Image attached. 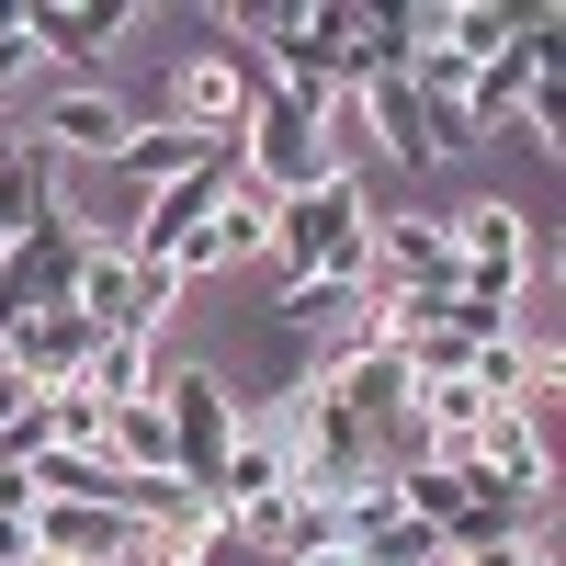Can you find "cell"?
<instances>
[{"mask_svg": "<svg viewBox=\"0 0 566 566\" xmlns=\"http://www.w3.org/2000/svg\"><path fill=\"white\" fill-rule=\"evenodd\" d=\"M91 352H103V328L80 317V295H69V306H34L12 340H0V363H12L34 397H45V386H80V374H91Z\"/></svg>", "mask_w": 566, "mask_h": 566, "instance_id": "ba28073f", "label": "cell"}, {"mask_svg": "<svg viewBox=\"0 0 566 566\" xmlns=\"http://www.w3.org/2000/svg\"><path fill=\"white\" fill-rule=\"evenodd\" d=\"M250 103H261V69H239V57H181V69H170V125H181V136L239 148Z\"/></svg>", "mask_w": 566, "mask_h": 566, "instance_id": "8992f818", "label": "cell"}, {"mask_svg": "<svg viewBox=\"0 0 566 566\" xmlns=\"http://www.w3.org/2000/svg\"><path fill=\"white\" fill-rule=\"evenodd\" d=\"M295 566H352V555H295Z\"/></svg>", "mask_w": 566, "mask_h": 566, "instance_id": "9a60e30c", "label": "cell"}, {"mask_svg": "<svg viewBox=\"0 0 566 566\" xmlns=\"http://www.w3.org/2000/svg\"><path fill=\"white\" fill-rule=\"evenodd\" d=\"M283 340L306 352V386H328V374H352L363 352H386V328H374V295L363 283H328V272H306V283H283Z\"/></svg>", "mask_w": 566, "mask_h": 566, "instance_id": "7a4b0ae2", "label": "cell"}, {"mask_svg": "<svg viewBox=\"0 0 566 566\" xmlns=\"http://www.w3.org/2000/svg\"><path fill=\"white\" fill-rule=\"evenodd\" d=\"M80 386L103 397V408H136V397H159V340H103Z\"/></svg>", "mask_w": 566, "mask_h": 566, "instance_id": "4fadbf2b", "label": "cell"}, {"mask_svg": "<svg viewBox=\"0 0 566 566\" xmlns=\"http://www.w3.org/2000/svg\"><path fill=\"white\" fill-rule=\"evenodd\" d=\"M374 283H408V295H431V306H453V239H442V216H374Z\"/></svg>", "mask_w": 566, "mask_h": 566, "instance_id": "9c48e42d", "label": "cell"}, {"mask_svg": "<svg viewBox=\"0 0 566 566\" xmlns=\"http://www.w3.org/2000/svg\"><path fill=\"white\" fill-rule=\"evenodd\" d=\"M69 205V170L34 148V125L23 136H0V239H23V227H45Z\"/></svg>", "mask_w": 566, "mask_h": 566, "instance_id": "8fae6325", "label": "cell"}, {"mask_svg": "<svg viewBox=\"0 0 566 566\" xmlns=\"http://www.w3.org/2000/svg\"><path fill=\"white\" fill-rule=\"evenodd\" d=\"M181 295H193V283H181L170 261H136V250H103V239H91V261H80V317L103 328V340H159V328L181 317Z\"/></svg>", "mask_w": 566, "mask_h": 566, "instance_id": "3957f363", "label": "cell"}, {"mask_svg": "<svg viewBox=\"0 0 566 566\" xmlns=\"http://www.w3.org/2000/svg\"><path fill=\"white\" fill-rule=\"evenodd\" d=\"M23 69H34V45H23V12H12V23H0V91H12Z\"/></svg>", "mask_w": 566, "mask_h": 566, "instance_id": "5bb4252c", "label": "cell"}, {"mask_svg": "<svg viewBox=\"0 0 566 566\" xmlns=\"http://www.w3.org/2000/svg\"><path fill=\"white\" fill-rule=\"evenodd\" d=\"M103 453L125 464V476H170V419H159V397L114 408V419H103Z\"/></svg>", "mask_w": 566, "mask_h": 566, "instance_id": "7c38bea8", "label": "cell"}, {"mask_svg": "<svg viewBox=\"0 0 566 566\" xmlns=\"http://www.w3.org/2000/svg\"><path fill=\"white\" fill-rule=\"evenodd\" d=\"M125 23H136V0H45V12H23V45H34V69L45 57L69 69V57H103Z\"/></svg>", "mask_w": 566, "mask_h": 566, "instance_id": "30bf717a", "label": "cell"}, {"mask_svg": "<svg viewBox=\"0 0 566 566\" xmlns=\"http://www.w3.org/2000/svg\"><path fill=\"white\" fill-rule=\"evenodd\" d=\"M136 136V103L125 91H57V114L34 125V148L57 170H114V148Z\"/></svg>", "mask_w": 566, "mask_h": 566, "instance_id": "52a82bcc", "label": "cell"}, {"mask_svg": "<svg viewBox=\"0 0 566 566\" xmlns=\"http://www.w3.org/2000/svg\"><path fill=\"white\" fill-rule=\"evenodd\" d=\"M272 261H283V283H306V272L363 283V272H374V205H363V170H340V181H317V193L283 205V216H272Z\"/></svg>", "mask_w": 566, "mask_h": 566, "instance_id": "6da1fadb", "label": "cell"}, {"mask_svg": "<svg viewBox=\"0 0 566 566\" xmlns=\"http://www.w3.org/2000/svg\"><path fill=\"white\" fill-rule=\"evenodd\" d=\"M80 261H91V216L80 205H57L45 227H23V239H0V340H12L34 306H69Z\"/></svg>", "mask_w": 566, "mask_h": 566, "instance_id": "5b68a950", "label": "cell"}, {"mask_svg": "<svg viewBox=\"0 0 566 566\" xmlns=\"http://www.w3.org/2000/svg\"><path fill=\"white\" fill-rule=\"evenodd\" d=\"M159 419H170V476L216 499V464L239 442V386H227L216 363H170L159 374Z\"/></svg>", "mask_w": 566, "mask_h": 566, "instance_id": "277c9868", "label": "cell"}]
</instances>
